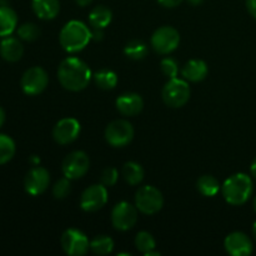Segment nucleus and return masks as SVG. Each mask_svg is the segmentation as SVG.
Masks as SVG:
<instances>
[{
  "label": "nucleus",
  "instance_id": "nucleus-2",
  "mask_svg": "<svg viewBox=\"0 0 256 256\" xmlns=\"http://www.w3.org/2000/svg\"><path fill=\"white\" fill-rule=\"evenodd\" d=\"M254 192V184L249 175L238 172L225 180L222 185V194L225 202L234 206L245 204Z\"/></svg>",
  "mask_w": 256,
  "mask_h": 256
},
{
  "label": "nucleus",
  "instance_id": "nucleus-27",
  "mask_svg": "<svg viewBox=\"0 0 256 256\" xmlns=\"http://www.w3.org/2000/svg\"><path fill=\"white\" fill-rule=\"evenodd\" d=\"M148 52L149 49L146 44L142 40H132L124 48L125 55L132 60H142L148 55Z\"/></svg>",
  "mask_w": 256,
  "mask_h": 256
},
{
  "label": "nucleus",
  "instance_id": "nucleus-3",
  "mask_svg": "<svg viewBox=\"0 0 256 256\" xmlns=\"http://www.w3.org/2000/svg\"><path fill=\"white\" fill-rule=\"evenodd\" d=\"M92 40V30L79 20L66 22L59 35V42L62 49L68 52H82Z\"/></svg>",
  "mask_w": 256,
  "mask_h": 256
},
{
  "label": "nucleus",
  "instance_id": "nucleus-37",
  "mask_svg": "<svg viewBox=\"0 0 256 256\" xmlns=\"http://www.w3.org/2000/svg\"><path fill=\"white\" fill-rule=\"evenodd\" d=\"M75 2H76L79 6H86L90 2H92V0H75Z\"/></svg>",
  "mask_w": 256,
  "mask_h": 256
},
{
  "label": "nucleus",
  "instance_id": "nucleus-6",
  "mask_svg": "<svg viewBox=\"0 0 256 256\" xmlns=\"http://www.w3.org/2000/svg\"><path fill=\"white\" fill-rule=\"evenodd\" d=\"M134 139V128L128 120L119 119L110 122L105 129V140L114 148H124Z\"/></svg>",
  "mask_w": 256,
  "mask_h": 256
},
{
  "label": "nucleus",
  "instance_id": "nucleus-12",
  "mask_svg": "<svg viewBox=\"0 0 256 256\" xmlns=\"http://www.w3.org/2000/svg\"><path fill=\"white\" fill-rule=\"evenodd\" d=\"M108 202V190L102 184H95L86 188L80 198V208L86 212H95Z\"/></svg>",
  "mask_w": 256,
  "mask_h": 256
},
{
  "label": "nucleus",
  "instance_id": "nucleus-5",
  "mask_svg": "<svg viewBox=\"0 0 256 256\" xmlns=\"http://www.w3.org/2000/svg\"><path fill=\"white\" fill-rule=\"evenodd\" d=\"M164 205L162 194L152 185L142 186L135 194V206L145 215H154L160 212Z\"/></svg>",
  "mask_w": 256,
  "mask_h": 256
},
{
  "label": "nucleus",
  "instance_id": "nucleus-35",
  "mask_svg": "<svg viewBox=\"0 0 256 256\" xmlns=\"http://www.w3.org/2000/svg\"><path fill=\"white\" fill-rule=\"evenodd\" d=\"M102 36H104V32H102V29H98V28H94V29L92 30V39L102 40Z\"/></svg>",
  "mask_w": 256,
  "mask_h": 256
},
{
  "label": "nucleus",
  "instance_id": "nucleus-22",
  "mask_svg": "<svg viewBox=\"0 0 256 256\" xmlns=\"http://www.w3.org/2000/svg\"><path fill=\"white\" fill-rule=\"evenodd\" d=\"M122 175L128 184L135 186V185H139L142 182L145 172L140 164L135 162H128L122 166Z\"/></svg>",
  "mask_w": 256,
  "mask_h": 256
},
{
  "label": "nucleus",
  "instance_id": "nucleus-18",
  "mask_svg": "<svg viewBox=\"0 0 256 256\" xmlns=\"http://www.w3.org/2000/svg\"><path fill=\"white\" fill-rule=\"evenodd\" d=\"M208 65L204 60L192 59L189 60L186 64L182 66V75L185 80L192 82H199L204 80L208 75Z\"/></svg>",
  "mask_w": 256,
  "mask_h": 256
},
{
  "label": "nucleus",
  "instance_id": "nucleus-8",
  "mask_svg": "<svg viewBox=\"0 0 256 256\" xmlns=\"http://www.w3.org/2000/svg\"><path fill=\"white\" fill-rule=\"evenodd\" d=\"M90 168V159L86 155V152H72L70 154H68L65 156V159L62 160V170L64 176H66L68 179L75 180L80 179V178L84 176L88 172H89Z\"/></svg>",
  "mask_w": 256,
  "mask_h": 256
},
{
  "label": "nucleus",
  "instance_id": "nucleus-14",
  "mask_svg": "<svg viewBox=\"0 0 256 256\" xmlns=\"http://www.w3.org/2000/svg\"><path fill=\"white\" fill-rule=\"evenodd\" d=\"M80 134V122L74 118H64L55 124L52 138L60 145L72 144Z\"/></svg>",
  "mask_w": 256,
  "mask_h": 256
},
{
  "label": "nucleus",
  "instance_id": "nucleus-29",
  "mask_svg": "<svg viewBox=\"0 0 256 256\" xmlns=\"http://www.w3.org/2000/svg\"><path fill=\"white\" fill-rule=\"evenodd\" d=\"M18 36L25 42H34L40 36V29L34 22H25L18 29Z\"/></svg>",
  "mask_w": 256,
  "mask_h": 256
},
{
  "label": "nucleus",
  "instance_id": "nucleus-26",
  "mask_svg": "<svg viewBox=\"0 0 256 256\" xmlns=\"http://www.w3.org/2000/svg\"><path fill=\"white\" fill-rule=\"evenodd\" d=\"M15 142L9 135L0 134V165L9 162L15 155Z\"/></svg>",
  "mask_w": 256,
  "mask_h": 256
},
{
  "label": "nucleus",
  "instance_id": "nucleus-30",
  "mask_svg": "<svg viewBox=\"0 0 256 256\" xmlns=\"http://www.w3.org/2000/svg\"><path fill=\"white\" fill-rule=\"evenodd\" d=\"M70 190H72L70 179H68V178L65 176L55 182V185L52 186V195H54L55 199L62 200L65 199V198L70 194Z\"/></svg>",
  "mask_w": 256,
  "mask_h": 256
},
{
  "label": "nucleus",
  "instance_id": "nucleus-41",
  "mask_svg": "<svg viewBox=\"0 0 256 256\" xmlns=\"http://www.w3.org/2000/svg\"><path fill=\"white\" fill-rule=\"evenodd\" d=\"M252 205H254V210H255V212H256V196H255V199H254V204H252Z\"/></svg>",
  "mask_w": 256,
  "mask_h": 256
},
{
  "label": "nucleus",
  "instance_id": "nucleus-33",
  "mask_svg": "<svg viewBox=\"0 0 256 256\" xmlns=\"http://www.w3.org/2000/svg\"><path fill=\"white\" fill-rule=\"evenodd\" d=\"M158 2H159V4L162 6L168 8V9H172V8L179 6L182 2V0H158Z\"/></svg>",
  "mask_w": 256,
  "mask_h": 256
},
{
  "label": "nucleus",
  "instance_id": "nucleus-38",
  "mask_svg": "<svg viewBox=\"0 0 256 256\" xmlns=\"http://www.w3.org/2000/svg\"><path fill=\"white\" fill-rule=\"evenodd\" d=\"M5 122V112L2 106H0V128Z\"/></svg>",
  "mask_w": 256,
  "mask_h": 256
},
{
  "label": "nucleus",
  "instance_id": "nucleus-11",
  "mask_svg": "<svg viewBox=\"0 0 256 256\" xmlns=\"http://www.w3.org/2000/svg\"><path fill=\"white\" fill-rule=\"evenodd\" d=\"M138 222V209L130 202H122L112 210V224L120 232H126L134 228Z\"/></svg>",
  "mask_w": 256,
  "mask_h": 256
},
{
  "label": "nucleus",
  "instance_id": "nucleus-24",
  "mask_svg": "<svg viewBox=\"0 0 256 256\" xmlns=\"http://www.w3.org/2000/svg\"><path fill=\"white\" fill-rule=\"evenodd\" d=\"M112 249H114V242L106 235L95 236L90 242V250L96 255H108L112 252Z\"/></svg>",
  "mask_w": 256,
  "mask_h": 256
},
{
  "label": "nucleus",
  "instance_id": "nucleus-39",
  "mask_svg": "<svg viewBox=\"0 0 256 256\" xmlns=\"http://www.w3.org/2000/svg\"><path fill=\"white\" fill-rule=\"evenodd\" d=\"M188 2H189L190 4H192V5H199V4H202L204 0H188Z\"/></svg>",
  "mask_w": 256,
  "mask_h": 256
},
{
  "label": "nucleus",
  "instance_id": "nucleus-4",
  "mask_svg": "<svg viewBox=\"0 0 256 256\" xmlns=\"http://www.w3.org/2000/svg\"><path fill=\"white\" fill-rule=\"evenodd\" d=\"M162 98L168 106L174 109L184 106L190 99L189 84L182 79L172 78L162 88Z\"/></svg>",
  "mask_w": 256,
  "mask_h": 256
},
{
  "label": "nucleus",
  "instance_id": "nucleus-23",
  "mask_svg": "<svg viewBox=\"0 0 256 256\" xmlns=\"http://www.w3.org/2000/svg\"><path fill=\"white\" fill-rule=\"evenodd\" d=\"M196 188L199 192L204 196H215L218 192L222 190V185H220L219 180L216 178L212 176V175H202L196 182Z\"/></svg>",
  "mask_w": 256,
  "mask_h": 256
},
{
  "label": "nucleus",
  "instance_id": "nucleus-32",
  "mask_svg": "<svg viewBox=\"0 0 256 256\" xmlns=\"http://www.w3.org/2000/svg\"><path fill=\"white\" fill-rule=\"evenodd\" d=\"M118 178H119V172L115 168H106V169L102 170V176H100V180H102V184L104 186H114L118 182Z\"/></svg>",
  "mask_w": 256,
  "mask_h": 256
},
{
  "label": "nucleus",
  "instance_id": "nucleus-7",
  "mask_svg": "<svg viewBox=\"0 0 256 256\" xmlns=\"http://www.w3.org/2000/svg\"><path fill=\"white\" fill-rule=\"evenodd\" d=\"M180 44V34L175 28L162 26L152 36V46L158 54L166 55L176 50Z\"/></svg>",
  "mask_w": 256,
  "mask_h": 256
},
{
  "label": "nucleus",
  "instance_id": "nucleus-16",
  "mask_svg": "<svg viewBox=\"0 0 256 256\" xmlns=\"http://www.w3.org/2000/svg\"><path fill=\"white\" fill-rule=\"evenodd\" d=\"M144 108V100L139 94L125 92L116 99V109L125 116H135Z\"/></svg>",
  "mask_w": 256,
  "mask_h": 256
},
{
  "label": "nucleus",
  "instance_id": "nucleus-21",
  "mask_svg": "<svg viewBox=\"0 0 256 256\" xmlns=\"http://www.w3.org/2000/svg\"><path fill=\"white\" fill-rule=\"evenodd\" d=\"M112 12L109 8L104 5H98L90 12L89 14V22L92 28L98 29H104L112 22Z\"/></svg>",
  "mask_w": 256,
  "mask_h": 256
},
{
  "label": "nucleus",
  "instance_id": "nucleus-13",
  "mask_svg": "<svg viewBox=\"0 0 256 256\" xmlns=\"http://www.w3.org/2000/svg\"><path fill=\"white\" fill-rule=\"evenodd\" d=\"M50 184V174L45 168L38 166L35 165L34 168L28 172L26 176L24 179V188L28 194L36 196V195L42 194L48 189Z\"/></svg>",
  "mask_w": 256,
  "mask_h": 256
},
{
  "label": "nucleus",
  "instance_id": "nucleus-36",
  "mask_svg": "<svg viewBox=\"0 0 256 256\" xmlns=\"http://www.w3.org/2000/svg\"><path fill=\"white\" fill-rule=\"evenodd\" d=\"M250 172H252V175L256 179V158L252 160V165H250Z\"/></svg>",
  "mask_w": 256,
  "mask_h": 256
},
{
  "label": "nucleus",
  "instance_id": "nucleus-19",
  "mask_svg": "<svg viewBox=\"0 0 256 256\" xmlns=\"http://www.w3.org/2000/svg\"><path fill=\"white\" fill-rule=\"evenodd\" d=\"M32 12L39 19L52 20L60 12L59 0H32Z\"/></svg>",
  "mask_w": 256,
  "mask_h": 256
},
{
  "label": "nucleus",
  "instance_id": "nucleus-31",
  "mask_svg": "<svg viewBox=\"0 0 256 256\" xmlns=\"http://www.w3.org/2000/svg\"><path fill=\"white\" fill-rule=\"evenodd\" d=\"M160 68H162V72H164V75H166L169 79L176 78L178 74H179V65H178L176 60H174L172 58H165V59H162Z\"/></svg>",
  "mask_w": 256,
  "mask_h": 256
},
{
  "label": "nucleus",
  "instance_id": "nucleus-10",
  "mask_svg": "<svg viewBox=\"0 0 256 256\" xmlns=\"http://www.w3.org/2000/svg\"><path fill=\"white\" fill-rule=\"evenodd\" d=\"M62 248L69 256H82L90 249V242L86 235L78 229H68L62 235Z\"/></svg>",
  "mask_w": 256,
  "mask_h": 256
},
{
  "label": "nucleus",
  "instance_id": "nucleus-34",
  "mask_svg": "<svg viewBox=\"0 0 256 256\" xmlns=\"http://www.w3.org/2000/svg\"><path fill=\"white\" fill-rule=\"evenodd\" d=\"M246 9L249 14L256 19V0H246Z\"/></svg>",
  "mask_w": 256,
  "mask_h": 256
},
{
  "label": "nucleus",
  "instance_id": "nucleus-40",
  "mask_svg": "<svg viewBox=\"0 0 256 256\" xmlns=\"http://www.w3.org/2000/svg\"><path fill=\"white\" fill-rule=\"evenodd\" d=\"M252 234H254V238H255V240H256V222H255L254 226H252Z\"/></svg>",
  "mask_w": 256,
  "mask_h": 256
},
{
  "label": "nucleus",
  "instance_id": "nucleus-9",
  "mask_svg": "<svg viewBox=\"0 0 256 256\" xmlns=\"http://www.w3.org/2000/svg\"><path fill=\"white\" fill-rule=\"evenodd\" d=\"M48 84H49V76L46 72L40 66H32L28 69L20 80L22 92L30 96L42 94L46 89Z\"/></svg>",
  "mask_w": 256,
  "mask_h": 256
},
{
  "label": "nucleus",
  "instance_id": "nucleus-17",
  "mask_svg": "<svg viewBox=\"0 0 256 256\" xmlns=\"http://www.w3.org/2000/svg\"><path fill=\"white\" fill-rule=\"evenodd\" d=\"M24 54V46L19 39L12 36H5L0 42V55L9 62H19Z\"/></svg>",
  "mask_w": 256,
  "mask_h": 256
},
{
  "label": "nucleus",
  "instance_id": "nucleus-25",
  "mask_svg": "<svg viewBox=\"0 0 256 256\" xmlns=\"http://www.w3.org/2000/svg\"><path fill=\"white\" fill-rule=\"evenodd\" d=\"M94 82L100 89L112 90L116 86L118 76L112 70H100L94 74Z\"/></svg>",
  "mask_w": 256,
  "mask_h": 256
},
{
  "label": "nucleus",
  "instance_id": "nucleus-1",
  "mask_svg": "<svg viewBox=\"0 0 256 256\" xmlns=\"http://www.w3.org/2000/svg\"><path fill=\"white\" fill-rule=\"evenodd\" d=\"M58 79L62 86L69 92H82L92 80V72L86 62L75 56L62 62L58 69Z\"/></svg>",
  "mask_w": 256,
  "mask_h": 256
},
{
  "label": "nucleus",
  "instance_id": "nucleus-28",
  "mask_svg": "<svg viewBox=\"0 0 256 256\" xmlns=\"http://www.w3.org/2000/svg\"><path fill=\"white\" fill-rule=\"evenodd\" d=\"M155 245H156V242H155V239L150 232H140L135 236V246L144 255L152 250H155Z\"/></svg>",
  "mask_w": 256,
  "mask_h": 256
},
{
  "label": "nucleus",
  "instance_id": "nucleus-15",
  "mask_svg": "<svg viewBox=\"0 0 256 256\" xmlns=\"http://www.w3.org/2000/svg\"><path fill=\"white\" fill-rule=\"evenodd\" d=\"M224 246L228 254L232 256H249L254 250L252 239L242 232H234L224 240Z\"/></svg>",
  "mask_w": 256,
  "mask_h": 256
},
{
  "label": "nucleus",
  "instance_id": "nucleus-20",
  "mask_svg": "<svg viewBox=\"0 0 256 256\" xmlns=\"http://www.w3.org/2000/svg\"><path fill=\"white\" fill-rule=\"evenodd\" d=\"M18 25V15L8 5H0V36L12 35Z\"/></svg>",
  "mask_w": 256,
  "mask_h": 256
}]
</instances>
